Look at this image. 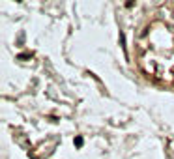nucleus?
Here are the masks:
<instances>
[{"label":"nucleus","mask_w":174,"mask_h":159,"mask_svg":"<svg viewBox=\"0 0 174 159\" xmlns=\"http://www.w3.org/2000/svg\"><path fill=\"white\" fill-rule=\"evenodd\" d=\"M83 142H84V140H83V137H77V138H75V146H79V148H81V146H83Z\"/></svg>","instance_id":"1"}]
</instances>
